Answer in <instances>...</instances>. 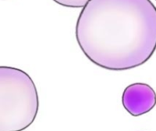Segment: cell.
Listing matches in <instances>:
<instances>
[{
    "label": "cell",
    "mask_w": 156,
    "mask_h": 131,
    "mask_svg": "<svg viewBox=\"0 0 156 131\" xmlns=\"http://www.w3.org/2000/svg\"><path fill=\"white\" fill-rule=\"evenodd\" d=\"M75 34L96 66L112 71L140 67L156 50V6L151 0H90Z\"/></svg>",
    "instance_id": "obj_1"
},
{
    "label": "cell",
    "mask_w": 156,
    "mask_h": 131,
    "mask_svg": "<svg viewBox=\"0 0 156 131\" xmlns=\"http://www.w3.org/2000/svg\"><path fill=\"white\" fill-rule=\"evenodd\" d=\"M39 107L36 85L27 73L0 67V131H23L35 121Z\"/></svg>",
    "instance_id": "obj_2"
},
{
    "label": "cell",
    "mask_w": 156,
    "mask_h": 131,
    "mask_svg": "<svg viewBox=\"0 0 156 131\" xmlns=\"http://www.w3.org/2000/svg\"><path fill=\"white\" fill-rule=\"evenodd\" d=\"M122 102L124 109L133 117H140L156 106V93L145 83H133L125 88Z\"/></svg>",
    "instance_id": "obj_3"
},
{
    "label": "cell",
    "mask_w": 156,
    "mask_h": 131,
    "mask_svg": "<svg viewBox=\"0 0 156 131\" xmlns=\"http://www.w3.org/2000/svg\"><path fill=\"white\" fill-rule=\"evenodd\" d=\"M52 1L65 7L80 8V7H84L89 3L90 0H52Z\"/></svg>",
    "instance_id": "obj_4"
},
{
    "label": "cell",
    "mask_w": 156,
    "mask_h": 131,
    "mask_svg": "<svg viewBox=\"0 0 156 131\" xmlns=\"http://www.w3.org/2000/svg\"><path fill=\"white\" fill-rule=\"evenodd\" d=\"M155 1H156V0H155Z\"/></svg>",
    "instance_id": "obj_5"
}]
</instances>
